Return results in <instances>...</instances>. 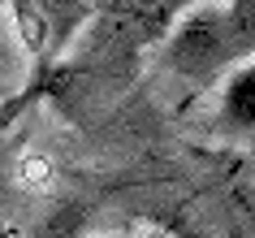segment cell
I'll list each match as a JSON object with an SVG mask.
<instances>
[{
    "instance_id": "7a4b0ae2",
    "label": "cell",
    "mask_w": 255,
    "mask_h": 238,
    "mask_svg": "<svg viewBox=\"0 0 255 238\" xmlns=\"http://www.w3.org/2000/svg\"><path fill=\"white\" fill-rule=\"evenodd\" d=\"M216 130L225 134H247L255 130V65H247L225 91V108L216 117Z\"/></svg>"
},
{
    "instance_id": "6da1fadb",
    "label": "cell",
    "mask_w": 255,
    "mask_h": 238,
    "mask_svg": "<svg viewBox=\"0 0 255 238\" xmlns=\"http://www.w3.org/2000/svg\"><path fill=\"white\" fill-rule=\"evenodd\" d=\"M255 52V4H203L177 13L164 39V65L177 78L212 82Z\"/></svg>"
},
{
    "instance_id": "3957f363",
    "label": "cell",
    "mask_w": 255,
    "mask_h": 238,
    "mask_svg": "<svg viewBox=\"0 0 255 238\" xmlns=\"http://www.w3.org/2000/svg\"><path fill=\"white\" fill-rule=\"evenodd\" d=\"M17 182L30 186V191H48V186H52V160L39 156V152L22 156V165H17Z\"/></svg>"
}]
</instances>
